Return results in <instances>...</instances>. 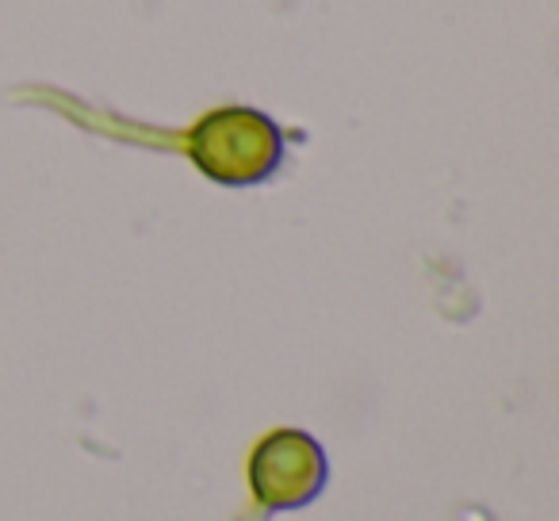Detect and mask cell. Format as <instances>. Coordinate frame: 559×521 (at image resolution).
I'll return each mask as SVG.
<instances>
[{
	"label": "cell",
	"instance_id": "cell-1",
	"mask_svg": "<svg viewBox=\"0 0 559 521\" xmlns=\"http://www.w3.org/2000/svg\"><path fill=\"white\" fill-rule=\"evenodd\" d=\"M188 157L215 185L249 188L280 169L284 134L257 108H215L188 134Z\"/></svg>",
	"mask_w": 559,
	"mask_h": 521
},
{
	"label": "cell",
	"instance_id": "cell-2",
	"mask_svg": "<svg viewBox=\"0 0 559 521\" xmlns=\"http://www.w3.org/2000/svg\"><path fill=\"white\" fill-rule=\"evenodd\" d=\"M330 464L304 429H272L249 457V487L261 510H304L326 490Z\"/></svg>",
	"mask_w": 559,
	"mask_h": 521
}]
</instances>
